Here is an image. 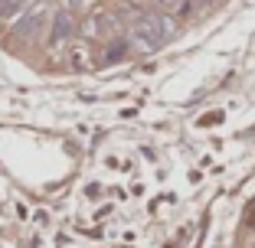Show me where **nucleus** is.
Wrapping results in <instances>:
<instances>
[{
    "label": "nucleus",
    "instance_id": "1",
    "mask_svg": "<svg viewBox=\"0 0 255 248\" xmlns=\"http://www.w3.org/2000/svg\"><path fill=\"white\" fill-rule=\"evenodd\" d=\"M173 33H177V26H173L170 16L147 13V16H141V20L134 23V30H131V46H134L137 53H154V49H160L167 39H173Z\"/></svg>",
    "mask_w": 255,
    "mask_h": 248
},
{
    "label": "nucleus",
    "instance_id": "2",
    "mask_svg": "<svg viewBox=\"0 0 255 248\" xmlns=\"http://www.w3.org/2000/svg\"><path fill=\"white\" fill-rule=\"evenodd\" d=\"M46 20H49V7H46L43 0H39L36 7L30 10V13L20 20V26H16V33H20L23 39H30V36H39V30L46 26Z\"/></svg>",
    "mask_w": 255,
    "mask_h": 248
},
{
    "label": "nucleus",
    "instance_id": "3",
    "mask_svg": "<svg viewBox=\"0 0 255 248\" xmlns=\"http://www.w3.org/2000/svg\"><path fill=\"white\" fill-rule=\"evenodd\" d=\"M69 36H72V13L62 10V13L53 16V46H62Z\"/></svg>",
    "mask_w": 255,
    "mask_h": 248
},
{
    "label": "nucleus",
    "instance_id": "4",
    "mask_svg": "<svg viewBox=\"0 0 255 248\" xmlns=\"http://www.w3.org/2000/svg\"><path fill=\"white\" fill-rule=\"evenodd\" d=\"M112 26H115L112 16H108L105 10H95V13L89 16V23H85V36H105Z\"/></svg>",
    "mask_w": 255,
    "mask_h": 248
},
{
    "label": "nucleus",
    "instance_id": "5",
    "mask_svg": "<svg viewBox=\"0 0 255 248\" xmlns=\"http://www.w3.org/2000/svg\"><path fill=\"white\" fill-rule=\"evenodd\" d=\"M69 66H72L75 72L89 66V53H85V46H72V49H69Z\"/></svg>",
    "mask_w": 255,
    "mask_h": 248
},
{
    "label": "nucleus",
    "instance_id": "6",
    "mask_svg": "<svg viewBox=\"0 0 255 248\" xmlns=\"http://www.w3.org/2000/svg\"><path fill=\"white\" fill-rule=\"evenodd\" d=\"M118 59H125V43L108 46V53H105V62H118Z\"/></svg>",
    "mask_w": 255,
    "mask_h": 248
},
{
    "label": "nucleus",
    "instance_id": "7",
    "mask_svg": "<svg viewBox=\"0 0 255 248\" xmlns=\"http://www.w3.org/2000/svg\"><path fill=\"white\" fill-rule=\"evenodd\" d=\"M66 7H69V13H75V10H82V7H85V0H69Z\"/></svg>",
    "mask_w": 255,
    "mask_h": 248
},
{
    "label": "nucleus",
    "instance_id": "8",
    "mask_svg": "<svg viewBox=\"0 0 255 248\" xmlns=\"http://www.w3.org/2000/svg\"><path fill=\"white\" fill-rule=\"evenodd\" d=\"M157 3H160V7H167V10H173V7H180L183 0H157Z\"/></svg>",
    "mask_w": 255,
    "mask_h": 248
},
{
    "label": "nucleus",
    "instance_id": "9",
    "mask_svg": "<svg viewBox=\"0 0 255 248\" xmlns=\"http://www.w3.org/2000/svg\"><path fill=\"white\" fill-rule=\"evenodd\" d=\"M252 226H255V212H252Z\"/></svg>",
    "mask_w": 255,
    "mask_h": 248
}]
</instances>
